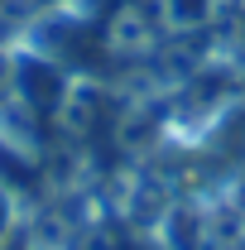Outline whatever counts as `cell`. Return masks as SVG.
I'll list each match as a JSON object with an SVG mask.
<instances>
[{
  "label": "cell",
  "instance_id": "obj_3",
  "mask_svg": "<svg viewBox=\"0 0 245 250\" xmlns=\"http://www.w3.org/2000/svg\"><path fill=\"white\" fill-rule=\"evenodd\" d=\"M10 221H15V212H10V197L0 192V246L10 241Z\"/></svg>",
  "mask_w": 245,
  "mask_h": 250
},
{
  "label": "cell",
  "instance_id": "obj_1",
  "mask_svg": "<svg viewBox=\"0 0 245 250\" xmlns=\"http://www.w3.org/2000/svg\"><path fill=\"white\" fill-rule=\"evenodd\" d=\"M20 92H24L29 106L53 111V106L62 101V92H67V77H62V67H53V62L24 58V62H20Z\"/></svg>",
  "mask_w": 245,
  "mask_h": 250
},
{
  "label": "cell",
  "instance_id": "obj_2",
  "mask_svg": "<svg viewBox=\"0 0 245 250\" xmlns=\"http://www.w3.org/2000/svg\"><path fill=\"white\" fill-rule=\"evenodd\" d=\"M207 10H212V0H168V15H173L178 24H197V20H207Z\"/></svg>",
  "mask_w": 245,
  "mask_h": 250
}]
</instances>
